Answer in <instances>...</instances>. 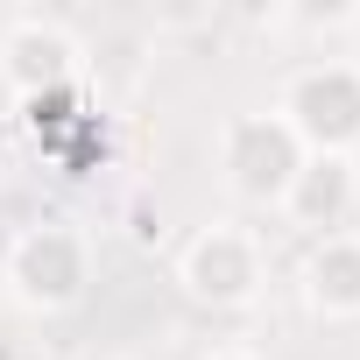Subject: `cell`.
I'll list each match as a JSON object with an SVG mask.
<instances>
[{
  "label": "cell",
  "mask_w": 360,
  "mask_h": 360,
  "mask_svg": "<svg viewBox=\"0 0 360 360\" xmlns=\"http://www.w3.org/2000/svg\"><path fill=\"white\" fill-rule=\"evenodd\" d=\"M262 240L248 233V226H226V219H212V226H198L191 240H184V255H176V283H184V297L191 304H205V311H240V304H255L262 297Z\"/></svg>",
  "instance_id": "obj_2"
},
{
  "label": "cell",
  "mask_w": 360,
  "mask_h": 360,
  "mask_svg": "<svg viewBox=\"0 0 360 360\" xmlns=\"http://www.w3.org/2000/svg\"><path fill=\"white\" fill-rule=\"evenodd\" d=\"M346 43H353V71H360V8L346 15Z\"/></svg>",
  "instance_id": "obj_9"
},
{
  "label": "cell",
  "mask_w": 360,
  "mask_h": 360,
  "mask_svg": "<svg viewBox=\"0 0 360 360\" xmlns=\"http://www.w3.org/2000/svg\"><path fill=\"white\" fill-rule=\"evenodd\" d=\"M276 120L297 134L304 155H353L360 148V71L353 64H304L290 71Z\"/></svg>",
  "instance_id": "obj_1"
},
{
  "label": "cell",
  "mask_w": 360,
  "mask_h": 360,
  "mask_svg": "<svg viewBox=\"0 0 360 360\" xmlns=\"http://www.w3.org/2000/svg\"><path fill=\"white\" fill-rule=\"evenodd\" d=\"M0 78H8L22 99L64 92V85L78 78V43H71V29H57V22H43V15H22L8 36H0Z\"/></svg>",
  "instance_id": "obj_5"
},
{
  "label": "cell",
  "mask_w": 360,
  "mask_h": 360,
  "mask_svg": "<svg viewBox=\"0 0 360 360\" xmlns=\"http://www.w3.org/2000/svg\"><path fill=\"white\" fill-rule=\"evenodd\" d=\"M212 360H248V353H212Z\"/></svg>",
  "instance_id": "obj_10"
},
{
  "label": "cell",
  "mask_w": 360,
  "mask_h": 360,
  "mask_svg": "<svg viewBox=\"0 0 360 360\" xmlns=\"http://www.w3.org/2000/svg\"><path fill=\"white\" fill-rule=\"evenodd\" d=\"M304 297L325 318H360V240L353 233H325L304 255Z\"/></svg>",
  "instance_id": "obj_7"
},
{
  "label": "cell",
  "mask_w": 360,
  "mask_h": 360,
  "mask_svg": "<svg viewBox=\"0 0 360 360\" xmlns=\"http://www.w3.org/2000/svg\"><path fill=\"white\" fill-rule=\"evenodd\" d=\"M304 148L276 113H233L219 127V169H226V191L248 205H283L290 176H297Z\"/></svg>",
  "instance_id": "obj_4"
},
{
  "label": "cell",
  "mask_w": 360,
  "mask_h": 360,
  "mask_svg": "<svg viewBox=\"0 0 360 360\" xmlns=\"http://www.w3.org/2000/svg\"><path fill=\"white\" fill-rule=\"evenodd\" d=\"M276 212H283L290 226L318 233V240H325V233H339V226H346V212H353V155H304Z\"/></svg>",
  "instance_id": "obj_6"
},
{
  "label": "cell",
  "mask_w": 360,
  "mask_h": 360,
  "mask_svg": "<svg viewBox=\"0 0 360 360\" xmlns=\"http://www.w3.org/2000/svg\"><path fill=\"white\" fill-rule=\"evenodd\" d=\"M127 233H134L141 248H155V240H162V212H155V205L141 198V205H134V226H127Z\"/></svg>",
  "instance_id": "obj_8"
},
{
  "label": "cell",
  "mask_w": 360,
  "mask_h": 360,
  "mask_svg": "<svg viewBox=\"0 0 360 360\" xmlns=\"http://www.w3.org/2000/svg\"><path fill=\"white\" fill-rule=\"evenodd\" d=\"M8 283H15V297H22L29 311H71V304L85 297V283H92V248H85V233L64 226V219L29 226V233L8 248Z\"/></svg>",
  "instance_id": "obj_3"
}]
</instances>
